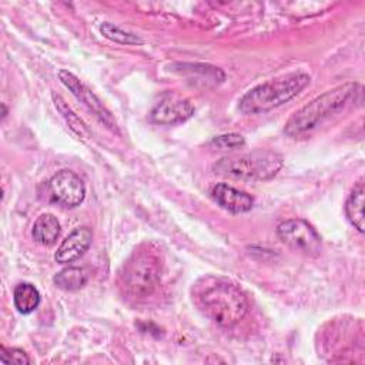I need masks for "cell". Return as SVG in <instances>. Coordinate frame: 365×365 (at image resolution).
<instances>
[{"instance_id": "obj_15", "label": "cell", "mask_w": 365, "mask_h": 365, "mask_svg": "<svg viewBox=\"0 0 365 365\" xmlns=\"http://www.w3.org/2000/svg\"><path fill=\"white\" fill-rule=\"evenodd\" d=\"M53 281L63 291H77L87 284L88 274L84 268L67 267L57 272Z\"/></svg>"}, {"instance_id": "obj_18", "label": "cell", "mask_w": 365, "mask_h": 365, "mask_svg": "<svg viewBox=\"0 0 365 365\" xmlns=\"http://www.w3.org/2000/svg\"><path fill=\"white\" fill-rule=\"evenodd\" d=\"M245 144V140L241 134L237 133H230V134H222L218 137H214L210 143L211 147L218 148V150H234L240 148Z\"/></svg>"}, {"instance_id": "obj_2", "label": "cell", "mask_w": 365, "mask_h": 365, "mask_svg": "<svg viewBox=\"0 0 365 365\" xmlns=\"http://www.w3.org/2000/svg\"><path fill=\"white\" fill-rule=\"evenodd\" d=\"M198 302L204 314L220 327H234L248 311L244 292L232 282L218 278L201 287Z\"/></svg>"}, {"instance_id": "obj_7", "label": "cell", "mask_w": 365, "mask_h": 365, "mask_svg": "<svg viewBox=\"0 0 365 365\" xmlns=\"http://www.w3.org/2000/svg\"><path fill=\"white\" fill-rule=\"evenodd\" d=\"M50 201L67 208L77 207L86 197V188L81 178L71 170H61L47 182Z\"/></svg>"}, {"instance_id": "obj_9", "label": "cell", "mask_w": 365, "mask_h": 365, "mask_svg": "<svg viewBox=\"0 0 365 365\" xmlns=\"http://www.w3.org/2000/svg\"><path fill=\"white\" fill-rule=\"evenodd\" d=\"M194 114V106L190 100L170 94L154 106L150 118L155 124L173 125L187 121Z\"/></svg>"}, {"instance_id": "obj_13", "label": "cell", "mask_w": 365, "mask_h": 365, "mask_svg": "<svg viewBox=\"0 0 365 365\" xmlns=\"http://www.w3.org/2000/svg\"><path fill=\"white\" fill-rule=\"evenodd\" d=\"M31 232L38 244L53 245L60 235V222L53 214H43L36 220Z\"/></svg>"}, {"instance_id": "obj_10", "label": "cell", "mask_w": 365, "mask_h": 365, "mask_svg": "<svg viewBox=\"0 0 365 365\" xmlns=\"http://www.w3.org/2000/svg\"><path fill=\"white\" fill-rule=\"evenodd\" d=\"M91 240L93 231L88 227L74 228L57 248L56 261L60 264H68L78 259L88 250Z\"/></svg>"}, {"instance_id": "obj_16", "label": "cell", "mask_w": 365, "mask_h": 365, "mask_svg": "<svg viewBox=\"0 0 365 365\" xmlns=\"http://www.w3.org/2000/svg\"><path fill=\"white\" fill-rule=\"evenodd\" d=\"M54 98V104L57 107V110L61 113V115L64 117V120L68 123L70 128L81 138H90V130L87 128V125L84 124V121L68 107V104L57 94H53Z\"/></svg>"}, {"instance_id": "obj_8", "label": "cell", "mask_w": 365, "mask_h": 365, "mask_svg": "<svg viewBox=\"0 0 365 365\" xmlns=\"http://www.w3.org/2000/svg\"><path fill=\"white\" fill-rule=\"evenodd\" d=\"M58 77H60V81L73 93V96L81 103H84L88 107V110H91L107 128H110L111 131H117L115 120L91 90H88L73 73L67 70H60Z\"/></svg>"}, {"instance_id": "obj_5", "label": "cell", "mask_w": 365, "mask_h": 365, "mask_svg": "<svg viewBox=\"0 0 365 365\" xmlns=\"http://www.w3.org/2000/svg\"><path fill=\"white\" fill-rule=\"evenodd\" d=\"M161 278L158 257L150 250L135 251L120 274L121 287L133 297L144 298L154 292Z\"/></svg>"}, {"instance_id": "obj_17", "label": "cell", "mask_w": 365, "mask_h": 365, "mask_svg": "<svg viewBox=\"0 0 365 365\" xmlns=\"http://www.w3.org/2000/svg\"><path fill=\"white\" fill-rule=\"evenodd\" d=\"M100 31L104 37H107L108 40L114 41V43H120V44H140L143 43V40L130 33V31H125L123 30L121 27L110 23V21H104L100 24Z\"/></svg>"}, {"instance_id": "obj_11", "label": "cell", "mask_w": 365, "mask_h": 365, "mask_svg": "<svg viewBox=\"0 0 365 365\" xmlns=\"http://www.w3.org/2000/svg\"><path fill=\"white\" fill-rule=\"evenodd\" d=\"M212 200L222 207L224 210L234 212V214H242V212H248L252 205H254V200L250 194L240 191L237 188H234L232 185H228L225 182H220L215 184L211 191H210Z\"/></svg>"}, {"instance_id": "obj_14", "label": "cell", "mask_w": 365, "mask_h": 365, "mask_svg": "<svg viewBox=\"0 0 365 365\" xmlns=\"http://www.w3.org/2000/svg\"><path fill=\"white\" fill-rule=\"evenodd\" d=\"M13 301H14V307L20 314H30L38 307L40 294L33 284L21 282L14 288Z\"/></svg>"}, {"instance_id": "obj_1", "label": "cell", "mask_w": 365, "mask_h": 365, "mask_svg": "<svg viewBox=\"0 0 365 365\" xmlns=\"http://www.w3.org/2000/svg\"><path fill=\"white\" fill-rule=\"evenodd\" d=\"M361 94L362 86L359 83H345L321 94L291 115L285 124V134L297 138L315 130L325 120L355 103Z\"/></svg>"}, {"instance_id": "obj_12", "label": "cell", "mask_w": 365, "mask_h": 365, "mask_svg": "<svg viewBox=\"0 0 365 365\" xmlns=\"http://www.w3.org/2000/svg\"><path fill=\"white\" fill-rule=\"evenodd\" d=\"M364 195L365 187L364 181L359 180L358 184L351 191L346 202H345V214L349 222L359 231L364 232L365 222H364Z\"/></svg>"}, {"instance_id": "obj_3", "label": "cell", "mask_w": 365, "mask_h": 365, "mask_svg": "<svg viewBox=\"0 0 365 365\" xmlns=\"http://www.w3.org/2000/svg\"><path fill=\"white\" fill-rule=\"evenodd\" d=\"M311 77L307 73H288L255 86L240 100V110L244 114L265 113L298 96L308 84Z\"/></svg>"}, {"instance_id": "obj_19", "label": "cell", "mask_w": 365, "mask_h": 365, "mask_svg": "<svg viewBox=\"0 0 365 365\" xmlns=\"http://www.w3.org/2000/svg\"><path fill=\"white\" fill-rule=\"evenodd\" d=\"M0 359L4 364H29L30 359L27 356V354L23 349L19 348H4L1 346V354H0Z\"/></svg>"}, {"instance_id": "obj_4", "label": "cell", "mask_w": 365, "mask_h": 365, "mask_svg": "<svg viewBox=\"0 0 365 365\" xmlns=\"http://www.w3.org/2000/svg\"><path fill=\"white\" fill-rule=\"evenodd\" d=\"M282 168V157L271 150H254L247 154L218 160L212 170L218 175L240 180H269Z\"/></svg>"}, {"instance_id": "obj_6", "label": "cell", "mask_w": 365, "mask_h": 365, "mask_svg": "<svg viewBox=\"0 0 365 365\" xmlns=\"http://www.w3.org/2000/svg\"><path fill=\"white\" fill-rule=\"evenodd\" d=\"M277 235L285 245L305 255L317 257L321 252V237L305 220L291 218L282 221L277 227Z\"/></svg>"}]
</instances>
